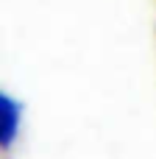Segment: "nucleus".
I'll return each mask as SVG.
<instances>
[{"mask_svg":"<svg viewBox=\"0 0 156 159\" xmlns=\"http://www.w3.org/2000/svg\"><path fill=\"white\" fill-rule=\"evenodd\" d=\"M20 131V103L0 92V148H8Z\"/></svg>","mask_w":156,"mask_h":159,"instance_id":"f257e3e1","label":"nucleus"}]
</instances>
